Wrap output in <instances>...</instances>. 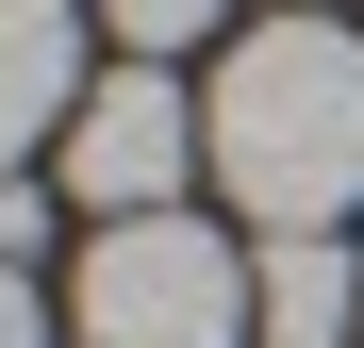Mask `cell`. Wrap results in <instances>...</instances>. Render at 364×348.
Wrapping results in <instances>:
<instances>
[{"instance_id": "5b68a950", "label": "cell", "mask_w": 364, "mask_h": 348, "mask_svg": "<svg viewBox=\"0 0 364 348\" xmlns=\"http://www.w3.org/2000/svg\"><path fill=\"white\" fill-rule=\"evenodd\" d=\"M265 348H348L364 332V265H348V232H265Z\"/></svg>"}, {"instance_id": "7a4b0ae2", "label": "cell", "mask_w": 364, "mask_h": 348, "mask_svg": "<svg viewBox=\"0 0 364 348\" xmlns=\"http://www.w3.org/2000/svg\"><path fill=\"white\" fill-rule=\"evenodd\" d=\"M265 249H232L199 216H100V249L67 282L83 348H265Z\"/></svg>"}, {"instance_id": "9c48e42d", "label": "cell", "mask_w": 364, "mask_h": 348, "mask_svg": "<svg viewBox=\"0 0 364 348\" xmlns=\"http://www.w3.org/2000/svg\"><path fill=\"white\" fill-rule=\"evenodd\" d=\"M315 17H331V0H315Z\"/></svg>"}, {"instance_id": "277c9868", "label": "cell", "mask_w": 364, "mask_h": 348, "mask_svg": "<svg viewBox=\"0 0 364 348\" xmlns=\"http://www.w3.org/2000/svg\"><path fill=\"white\" fill-rule=\"evenodd\" d=\"M83 116V0H0V166Z\"/></svg>"}, {"instance_id": "ba28073f", "label": "cell", "mask_w": 364, "mask_h": 348, "mask_svg": "<svg viewBox=\"0 0 364 348\" xmlns=\"http://www.w3.org/2000/svg\"><path fill=\"white\" fill-rule=\"evenodd\" d=\"M0 348H50V299H33L17 265H0Z\"/></svg>"}, {"instance_id": "8992f818", "label": "cell", "mask_w": 364, "mask_h": 348, "mask_svg": "<svg viewBox=\"0 0 364 348\" xmlns=\"http://www.w3.org/2000/svg\"><path fill=\"white\" fill-rule=\"evenodd\" d=\"M100 17H116V50H133V67H166V50H199L232 0H100Z\"/></svg>"}, {"instance_id": "3957f363", "label": "cell", "mask_w": 364, "mask_h": 348, "mask_svg": "<svg viewBox=\"0 0 364 348\" xmlns=\"http://www.w3.org/2000/svg\"><path fill=\"white\" fill-rule=\"evenodd\" d=\"M182 166H199V100H182L166 67H100L83 116L50 133V183H67V216H166Z\"/></svg>"}, {"instance_id": "52a82bcc", "label": "cell", "mask_w": 364, "mask_h": 348, "mask_svg": "<svg viewBox=\"0 0 364 348\" xmlns=\"http://www.w3.org/2000/svg\"><path fill=\"white\" fill-rule=\"evenodd\" d=\"M33 232H50V199L17 183V166H0V265H17V249H33Z\"/></svg>"}, {"instance_id": "6da1fadb", "label": "cell", "mask_w": 364, "mask_h": 348, "mask_svg": "<svg viewBox=\"0 0 364 348\" xmlns=\"http://www.w3.org/2000/svg\"><path fill=\"white\" fill-rule=\"evenodd\" d=\"M215 183L249 199L265 232H331L364 199V33L348 17H265L199 100Z\"/></svg>"}]
</instances>
